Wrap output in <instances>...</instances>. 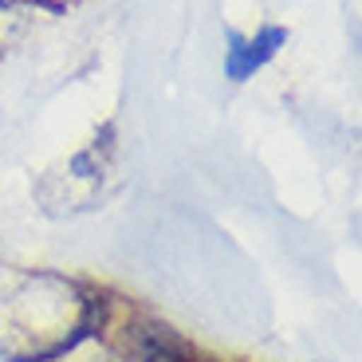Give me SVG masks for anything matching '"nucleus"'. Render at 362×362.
<instances>
[{"instance_id": "f03ea898", "label": "nucleus", "mask_w": 362, "mask_h": 362, "mask_svg": "<svg viewBox=\"0 0 362 362\" xmlns=\"http://www.w3.org/2000/svg\"><path fill=\"white\" fill-rule=\"evenodd\" d=\"M138 351L146 362H193L189 346L173 335L170 327H138Z\"/></svg>"}, {"instance_id": "f257e3e1", "label": "nucleus", "mask_w": 362, "mask_h": 362, "mask_svg": "<svg viewBox=\"0 0 362 362\" xmlns=\"http://www.w3.org/2000/svg\"><path fill=\"white\" fill-rule=\"evenodd\" d=\"M284 40H288V32H284V28H276V24L260 28V32H256V40H245L240 32H228V59H225L228 79L245 83L256 67H264L272 55L280 52Z\"/></svg>"}]
</instances>
